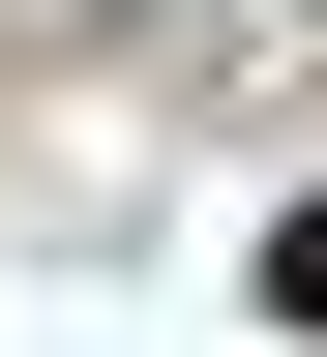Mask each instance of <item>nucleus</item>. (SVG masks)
Masks as SVG:
<instances>
[{"instance_id":"obj_1","label":"nucleus","mask_w":327,"mask_h":357,"mask_svg":"<svg viewBox=\"0 0 327 357\" xmlns=\"http://www.w3.org/2000/svg\"><path fill=\"white\" fill-rule=\"evenodd\" d=\"M268 298H298V328H327V208H268Z\"/></svg>"}]
</instances>
